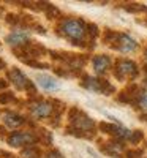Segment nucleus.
I'll use <instances>...</instances> for the list:
<instances>
[{"label": "nucleus", "instance_id": "nucleus-1", "mask_svg": "<svg viewBox=\"0 0 147 158\" xmlns=\"http://www.w3.org/2000/svg\"><path fill=\"white\" fill-rule=\"evenodd\" d=\"M60 30L65 36H68L70 40H73L74 44H81V41L84 40L86 36V25L82 21H79V19H66L62 22L60 25Z\"/></svg>", "mask_w": 147, "mask_h": 158}, {"label": "nucleus", "instance_id": "nucleus-2", "mask_svg": "<svg viewBox=\"0 0 147 158\" xmlns=\"http://www.w3.org/2000/svg\"><path fill=\"white\" fill-rule=\"evenodd\" d=\"M104 41H108L109 44L111 43H116L112 48L119 49L120 52H131V51L136 49V41L131 36L125 35V33H112V32H108V35L104 36Z\"/></svg>", "mask_w": 147, "mask_h": 158}, {"label": "nucleus", "instance_id": "nucleus-3", "mask_svg": "<svg viewBox=\"0 0 147 158\" xmlns=\"http://www.w3.org/2000/svg\"><path fill=\"white\" fill-rule=\"evenodd\" d=\"M116 76L119 79H127V77H135L138 74V67L131 60H119L116 65Z\"/></svg>", "mask_w": 147, "mask_h": 158}, {"label": "nucleus", "instance_id": "nucleus-4", "mask_svg": "<svg viewBox=\"0 0 147 158\" xmlns=\"http://www.w3.org/2000/svg\"><path fill=\"white\" fill-rule=\"evenodd\" d=\"M36 139L32 133L29 131H16V133H11L8 136V144L11 147H21V146H29L33 144Z\"/></svg>", "mask_w": 147, "mask_h": 158}, {"label": "nucleus", "instance_id": "nucleus-5", "mask_svg": "<svg viewBox=\"0 0 147 158\" xmlns=\"http://www.w3.org/2000/svg\"><path fill=\"white\" fill-rule=\"evenodd\" d=\"M8 76H10L11 82L15 84L16 89H19V90H30L32 94H35V87L32 85V82L29 81V79L24 76V73H21L19 70L13 68V70L8 73Z\"/></svg>", "mask_w": 147, "mask_h": 158}, {"label": "nucleus", "instance_id": "nucleus-6", "mask_svg": "<svg viewBox=\"0 0 147 158\" xmlns=\"http://www.w3.org/2000/svg\"><path fill=\"white\" fill-rule=\"evenodd\" d=\"M71 123L74 125L76 131H92V128H93L92 118H89L86 114L79 112L76 109L71 111Z\"/></svg>", "mask_w": 147, "mask_h": 158}, {"label": "nucleus", "instance_id": "nucleus-7", "mask_svg": "<svg viewBox=\"0 0 147 158\" xmlns=\"http://www.w3.org/2000/svg\"><path fill=\"white\" fill-rule=\"evenodd\" d=\"M30 111L35 117L38 118H44V117H51L52 112H54V106L48 101H38L35 104L30 106Z\"/></svg>", "mask_w": 147, "mask_h": 158}, {"label": "nucleus", "instance_id": "nucleus-8", "mask_svg": "<svg viewBox=\"0 0 147 158\" xmlns=\"http://www.w3.org/2000/svg\"><path fill=\"white\" fill-rule=\"evenodd\" d=\"M27 40H29V33L15 30L6 36V43L11 44V46H22V44L27 43Z\"/></svg>", "mask_w": 147, "mask_h": 158}, {"label": "nucleus", "instance_id": "nucleus-9", "mask_svg": "<svg viewBox=\"0 0 147 158\" xmlns=\"http://www.w3.org/2000/svg\"><path fill=\"white\" fill-rule=\"evenodd\" d=\"M36 81H38L40 87H43L44 90H56V89H59V82H57L52 76L38 74V76H36Z\"/></svg>", "mask_w": 147, "mask_h": 158}, {"label": "nucleus", "instance_id": "nucleus-10", "mask_svg": "<svg viewBox=\"0 0 147 158\" xmlns=\"http://www.w3.org/2000/svg\"><path fill=\"white\" fill-rule=\"evenodd\" d=\"M109 65H111V60H109L108 56H97L95 59H93V68H95V71L98 74L104 73L109 68Z\"/></svg>", "mask_w": 147, "mask_h": 158}, {"label": "nucleus", "instance_id": "nucleus-11", "mask_svg": "<svg viewBox=\"0 0 147 158\" xmlns=\"http://www.w3.org/2000/svg\"><path fill=\"white\" fill-rule=\"evenodd\" d=\"M3 120H5V123H6L8 127H11V128L19 127V125L24 123V118H22L21 115H18V114H5V115H3Z\"/></svg>", "mask_w": 147, "mask_h": 158}, {"label": "nucleus", "instance_id": "nucleus-12", "mask_svg": "<svg viewBox=\"0 0 147 158\" xmlns=\"http://www.w3.org/2000/svg\"><path fill=\"white\" fill-rule=\"evenodd\" d=\"M104 150L108 152L111 156L119 158V155L122 153V150H124V146L120 142H108V144H106V147H104Z\"/></svg>", "mask_w": 147, "mask_h": 158}, {"label": "nucleus", "instance_id": "nucleus-13", "mask_svg": "<svg viewBox=\"0 0 147 158\" xmlns=\"http://www.w3.org/2000/svg\"><path fill=\"white\" fill-rule=\"evenodd\" d=\"M138 106H139L142 111L147 112V94H142V95H141V98L138 100Z\"/></svg>", "mask_w": 147, "mask_h": 158}, {"label": "nucleus", "instance_id": "nucleus-14", "mask_svg": "<svg viewBox=\"0 0 147 158\" xmlns=\"http://www.w3.org/2000/svg\"><path fill=\"white\" fill-rule=\"evenodd\" d=\"M33 155H38V152H36V150H32V149L22 152V156H24V158H35Z\"/></svg>", "mask_w": 147, "mask_h": 158}, {"label": "nucleus", "instance_id": "nucleus-15", "mask_svg": "<svg viewBox=\"0 0 147 158\" xmlns=\"http://www.w3.org/2000/svg\"><path fill=\"white\" fill-rule=\"evenodd\" d=\"M10 100H13V95L10 94V92H6V94H2V95H0V103H8Z\"/></svg>", "mask_w": 147, "mask_h": 158}, {"label": "nucleus", "instance_id": "nucleus-16", "mask_svg": "<svg viewBox=\"0 0 147 158\" xmlns=\"http://www.w3.org/2000/svg\"><path fill=\"white\" fill-rule=\"evenodd\" d=\"M46 158H63L59 152H51V153H48V156Z\"/></svg>", "mask_w": 147, "mask_h": 158}, {"label": "nucleus", "instance_id": "nucleus-17", "mask_svg": "<svg viewBox=\"0 0 147 158\" xmlns=\"http://www.w3.org/2000/svg\"><path fill=\"white\" fill-rule=\"evenodd\" d=\"M3 67H5V62H3V60H2V59H0V70H2V68H3Z\"/></svg>", "mask_w": 147, "mask_h": 158}, {"label": "nucleus", "instance_id": "nucleus-18", "mask_svg": "<svg viewBox=\"0 0 147 158\" xmlns=\"http://www.w3.org/2000/svg\"><path fill=\"white\" fill-rule=\"evenodd\" d=\"M2 87H5V82H2V81H0V89H2Z\"/></svg>", "mask_w": 147, "mask_h": 158}, {"label": "nucleus", "instance_id": "nucleus-19", "mask_svg": "<svg viewBox=\"0 0 147 158\" xmlns=\"http://www.w3.org/2000/svg\"><path fill=\"white\" fill-rule=\"evenodd\" d=\"M145 59H147V49H145Z\"/></svg>", "mask_w": 147, "mask_h": 158}]
</instances>
